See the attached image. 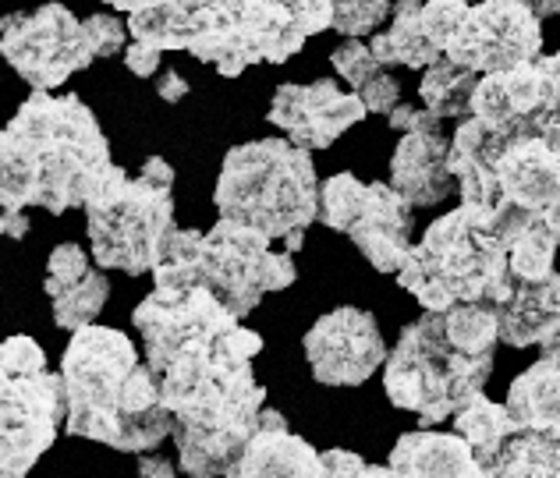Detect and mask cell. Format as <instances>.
Listing matches in <instances>:
<instances>
[{
    "instance_id": "6da1fadb",
    "label": "cell",
    "mask_w": 560,
    "mask_h": 478,
    "mask_svg": "<svg viewBox=\"0 0 560 478\" xmlns=\"http://www.w3.org/2000/svg\"><path fill=\"white\" fill-rule=\"evenodd\" d=\"M131 326L139 330L160 400L174 418L178 471L231 475L267 408V386L253 369L262 337L199 283H153L131 312Z\"/></svg>"
},
{
    "instance_id": "7a4b0ae2",
    "label": "cell",
    "mask_w": 560,
    "mask_h": 478,
    "mask_svg": "<svg viewBox=\"0 0 560 478\" xmlns=\"http://www.w3.org/2000/svg\"><path fill=\"white\" fill-rule=\"evenodd\" d=\"M114 174L110 142L75 93L33 89L0 128V206L61 217L85 206Z\"/></svg>"
},
{
    "instance_id": "3957f363",
    "label": "cell",
    "mask_w": 560,
    "mask_h": 478,
    "mask_svg": "<svg viewBox=\"0 0 560 478\" xmlns=\"http://www.w3.org/2000/svg\"><path fill=\"white\" fill-rule=\"evenodd\" d=\"M330 19V0H167L128 14V33L238 79L253 65L291 61Z\"/></svg>"
},
{
    "instance_id": "277c9868",
    "label": "cell",
    "mask_w": 560,
    "mask_h": 478,
    "mask_svg": "<svg viewBox=\"0 0 560 478\" xmlns=\"http://www.w3.org/2000/svg\"><path fill=\"white\" fill-rule=\"evenodd\" d=\"M65 432L114 446L121 454L160 451L174 418L160 400L150 365L128 334L114 326H82L61 358Z\"/></svg>"
},
{
    "instance_id": "5b68a950",
    "label": "cell",
    "mask_w": 560,
    "mask_h": 478,
    "mask_svg": "<svg viewBox=\"0 0 560 478\" xmlns=\"http://www.w3.org/2000/svg\"><path fill=\"white\" fill-rule=\"evenodd\" d=\"M451 171L462 206L504 248L536 228L560 245V156L536 131L486 128L468 114L451 136Z\"/></svg>"
},
{
    "instance_id": "8992f818",
    "label": "cell",
    "mask_w": 560,
    "mask_h": 478,
    "mask_svg": "<svg viewBox=\"0 0 560 478\" xmlns=\"http://www.w3.org/2000/svg\"><path fill=\"white\" fill-rule=\"evenodd\" d=\"M299 277L291 252H273V237L248 223L220 217L210 231L171 228L153 263L156 288L199 283L234 316L245 319L270 291H284Z\"/></svg>"
},
{
    "instance_id": "52a82bcc",
    "label": "cell",
    "mask_w": 560,
    "mask_h": 478,
    "mask_svg": "<svg viewBox=\"0 0 560 478\" xmlns=\"http://www.w3.org/2000/svg\"><path fill=\"white\" fill-rule=\"evenodd\" d=\"M213 206L220 217L248 223L284 252H302L305 231L319 217V177L308 149L291 139L234 145L220 163Z\"/></svg>"
},
{
    "instance_id": "ba28073f",
    "label": "cell",
    "mask_w": 560,
    "mask_h": 478,
    "mask_svg": "<svg viewBox=\"0 0 560 478\" xmlns=\"http://www.w3.org/2000/svg\"><path fill=\"white\" fill-rule=\"evenodd\" d=\"M397 283L430 312L465 302L497 308L511 298L514 273L504 242L458 206L433 220L422 242L408 248Z\"/></svg>"
},
{
    "instance_id": "9c48e42d",
    "label": "cell",
    "mask_w": 560,
    "mask_h": 478,
    "mask_svg": "<svg viewBox=\"0 0 560 478\" xmlns=\"http://www.w3.org/2000/svg\"><path fill=\"white\" fill-rule=\"evenodd\" d=\"M85 209L93 263L128 277L153 273L160 242L174 228V167L150 156L139 174L114 167Z\"/></svg>"
},
{
    "instance_id": "30bf717a",
    "label": "cell",
    "mask_w": 560,
    "mask_h": 478,
    "mask_svg": "<svg viewBox=\"0 0 560 478\" xmlns=\"http://www.w3.org/2000/svg\"><path fill=\"white\" fill-rule=\"evenodd\" d=\"M493 376V354H468L440 326V312L408 323L383 362V390L394 408L419 415L425 425L447 422Z\"/></svg>"
},
{
    "instance_id": "8fae6325",
    "label": "cell",
    "mask_w": 560,
    "mask_h": 478,
    "mask_svg": "<svg viewBox=\"0 0 560 478\" xmlns=\"http://www.w3.org/2000/svg\"><path fill=\"white\" fill-rule=\"evenodd\" d=\"M65 429V383L36 337L0 340V475H28Z\"/></svg>"
},
{
    "instance_id": "7c38bea8",
    "label": "cell",
    "mask_w": 560,
    "mask_h": 478,
    "mask_svg": "<svg viewBox=\"0 0 560 478\" xmlns=\"http://www.w3.org/2000/svg\"><path fill=\"white\" fill-rule=\"evenodd\" d=\"M0 57L28 89H61L71 74L90 68L96 50L82 19L65 4H39L36 11L0 14Z\"/></svg>"
},
{
    "instance_id": "4fadbf2b",
    "label": "cell",
    "mask_w": 560,
    "mask_h": 478,
    "mask_svg": "<svg viewBox=\"0 0 560 478\" xmlns=\"http://www.w3.org/2000/svg\"><path fill=\"white\" fill-rule=\"evenodd\" d=\"M444 54L471 71H504L542 54V19L525 0H482L468 8Z\"/></svg>"
},
{
    "instance_id": "5bb4252c",
    "label": "cell",
    "mask_w": 560,
    "mask_h": 478,
    "mask_svg": "<svg viewBox=\"0 0 560 478\" xmlns=\"http://www.w3.org/2000/svg\"><path fill=\"white\" fill-rule=\"evenodd\" d=\"M302 348L313 380L323 386H362L387 362V343L376 316L355 305L319 316L302 337Z\"/></svg>"
},
{
    "instance_id": "9a60e30c",
    "label": "cell",
    "mask_w": 560,
    "mask_h": 478,
    "mask_svg": "<svg viewBox=\"0 0 560 478\" xmlns=\"http://www.w3.org/2000/svg\"><path fill=\"white\" fill-rule=\"evenodd\" d=\"M365 103L359 93H345L334 79H316L308 85L284 82L270 100V125L302 149H327L348 128L365 121Z\"/></svg>"
},
{
    "instance_id": "2e32d148",
    "label": "cell",
    "mask_w": 560,
    "mask_h": 478,
    "mask_svg": "<svg viewBox=\"0 0 560 478\" xmlns=\"http://www.w3.org/2000/svg\"><path fill=\"white\" fill-rule=\"evenodd\" d=\"M43 291L50 298L54 323L75 334L82 326L96 323L110 298V280L103 273V266L93 263V252H85L75 242H65L50 252Z\"/></svg>"
},
{
    "instance_id": "e0dca14e",
    "label": "cell",
    "mask_w": 560,
    "mask_h": 478,
    "mask_svg": "<svg viewBox=\"0 0 560 478\" xmlns=\"http://www.w3.org/2000/svg\"><path fill=\"white\" fill-rule=\"evenodd\" d=\"M376 273H397L411 248V206L383 182H365L359 213L345 231Z\"/></svg>"
},
{
    "instance_id": "ac0fdd59",
    "label": "cell",
    "mask_w": 560,
    "mask_h": 478,
    "mask_svg": "<svg viewBox=\"0 0 560 478\" xmlns=\"http://www.w3.org/2000/svg\"><path fill=\"white\" fill-rule=\"evenodd\" d=\"M390 185L401 191L408 206L430 209L451 199L458 177L451 171V139L440 128L405 131L390 156Z\"/></svg>"
},
{
    "instance_id": "d6986e66",
    "label": "cell",
    "mask_w": 560,
    "mask_h": 478,
    "mask_svg": "<svg viewBox=\"0 0 560 478\" xmlns=\"http://www.w3.org/2000/svg\"><path fill=\"white\" fill-rule=\"evenodd\" d=\"M231 475L234 478H319L323 457L313 443L294 436L284 415L262 408L259 425L245 440Z\"/></svg>"
},
{
    "instance_id": "ffe728a7",
    "label": "cell",
    "mask_w": 560,
    "mask_h": 478,
    "mask_svg": "<svg viewBox=\"0 0 560 478\" xmlns=\"http://www.w3.org/2000/svg\"><path fill=\"white\" fill-rule=\"evenodd\" d=\"M539 57L518 68L479 74L468 114L479 117L486 128H500V131L528 121L542 107V96H547V68H542Z\"/></svg>"
},
{
    "instance_id": "44dd1931",
    "label": "cell",
    "mask_w": 560,
    "mask_h": 478,
    "mask_svg": "<svg viewBox=\"0 0 560 478\" xmlns=\"http://www.w3.org/2000/svg\"><path fill=\"white\" fill-rule=\"evenodd\" d=\"M511 432L560 440V334L542 343V358L533 362L508 390Z\"/></svg>"
},
{
    "instance_id": "7402d4cb",
    "label": "cell",
    "mask_w": 560,
    "mask_h": 478,
    "mask_svg": "<svg viewBox=\"0 0 560 478\" xmlns=\"http://www.w3.org/2000/svg\"><path fill=\"white\" fill-rule=\"evenodd\" d=\"M500 343L508 348H542L560 334V273L525 280L514 277L508 302L497 305Z\"/></svg>"
},
{
    "instance_id": "603a6c76",
    "label": "cell",
    "mask_w": 560,
    "mask_h": 478,
    "mask_svg": "<svg viewBox=\"0 0 560 478\" xmlns=\"http://www.w3.org/2000/svg\"><path fill=\"white\" fill-rule=\"evenodd\" d=\"M390 471L401 478H479L482 465L462 432H405L390 451Z\"/></svg>"
},
{
    "instance_id": "cb8c5ba5",
    "label": "cell",
    "mask_w": 560,
    "mask_h": 478,
    "mask_svg": "<svg viewBox=\"0 0 560 478\" xmlns=\"http://www.w3.org/2000/svg\"><path fill=\"white\" fill-rule=\"evenodd\" d=\"M390 11H394L390 28L387 33H373L370 43L380 68H394V65L430 68L433 61L444 57V50L422 28V0H397Z\"/></svg>"
},
{
    "instance_id": "d4e9b609",
    "label": "cell",
    "mask_w": 560,
    "mask_h": 478,
    "mask_svg": "<svg viewBox=\"0 0 560 478\" xmlns=\"http://www.w3.org/2000/svg\"><path fill=\"white\" fill-rule=\"evenodd\" d=\"M476 82H479V71L451 61V57L444 54L440 61H433L430 68H425L419 96H422L425 107H430L436 117H444V121L447 117H468Z\"/></svg>"
},
{
    "instance_id": "484cf974",
    "label": "cell",
    "mask_w": 560,
    "mask_h": 478,
    "mask_svg": "<svg viewBox=\"0 0 560 478\" xmlns=\"http://www.w3.org/2000/svg\"><path fill=\"white\" fill-rule=\"evenodd\" d=\"M454 429H458L462 436L468 440L471 454H476V460L482 465V475H486L493 465L497 451L508 440L511 418H508L504 405H497V400H490L486 394H476L458 415H454Z\"/></svg>"
},
{
    "instance_id": "4316f807",
    "label": "cell",
    "mask_w": 560,
    "mask_h": 478,
    "mask_svg": "<svg viewBox=\"0 0 560 478\" xmlns=\"http://www.w3.org/2000/svg\"><path fill=\"white\" fill-rule=\"evenodd\" d=\"M560 478V440L525 436V432H508L504 446L497 451L486 478Z\"/></svg>"
},
{
    "instance_id": "83f0119b",
    "label": "cell",
    "mask_w": 560,
    "mask_h": 478,
    "mask_svg": "<svg viewBox=\"0 0 560 478\" xmlns=\"http://www.w3.org/2000/svg\"><path fill=\"white\" fill-rule=\"evenodd\" d=\"M362 196H365V182H359L355 174H334L327 182L319 185V223L330 231H348L351 217L359 213L362 206Z\"/></svg>"
},
{
    "instance_id": "f1b7e54d",
    "label": "cell",
    "mask_w": 560,
    "mask_h": 478,
    "mask_svg": "<svg viewBox=\"0 0 560 478\" xmlns=\"http://www.w3.org/2000/svg\"><path fill=\"white\" fill-rule=\"evenodd\" d=\"M557 237L547 228H536L522 237H514L508 245V259H511V273L525 277V280H539L553 273V259H557Z\"/></svg>"
},
{
    "instance_id": "f546056e",
    "label": "cell",
    "mask_w": 560,
    "mask_h": 478,
    "mask_svg": "<svg viewBox=\"0 0 560 478\" xmlns=\"http://www.w3.org/2000/svg\"><path fill=\"white\" fill-rule=\"evenodd\" d=\"M330 28L341 36H370L390 14V0H330Z\"/></svg>"
},
{
    "instance_id": "4dcf8cb0",
    "label": "cell",
    "mask_w": 560,
    "mask_h": 478,
    "mask_svg": "<svg viewBox=\"0 0 560 478\" xmlns=\"http://www.w3.org/2000/svg\"><path fill=\"white\" fill-rule=\"evenodd\" d=\"M85 33H90V43L96 50V61L100 57H117L125 47H128V14L121 11H96L90 19H82Z\"/></svg>"
},
{
    "instance_id": "1f68e13d",
    "label": "cell",
    "mask_w": 560,
    "mask_h": 478,
    "mask_svg": "<svg viewBox=\"0 0 560 478\" xmlns=\"http://www.w3.org/2000/svg\"><path fill=\"white\" fill-rule=\"evenodd\" d=\"M330 65L351 89H359L365 79H373V74L380 71L376 54H373L370 43H362V36H348L341 47L330 54Z\"/></svg>"
},
{
    "instance_id": "d6a6232c",
    "label": "cell",
    "mask_w": 560,
    "mask_h": 478,
    "mask_svg": "<svg viewBox=\"0 0 560 478\" xmlns=\"http://www.w3.org/2000/svg\"><path fill=\"white\" fill-rule=\"evenodd\" d=\"M468 0H422V28L440 50L447 47V39L454 36V28L465 19Z\"/></svg>"
},
{
    "instance_id": "836d02e7",
    "label": "cell",
    "mask_w": 560,
    "mask_h": 478,
    "mask_svg": "<svg viewBox=\"0 0 560 478\" xmlns=\"http://www.w3.org/2000/svg\"><path fill=\"white\" fill-rule=\"evenodd\" d=\"M359 96H362L365 110H370V114L387 117L397 103H401V82H397L394 74H387V71H376L373 79H365L359 85Z\"/></svg>"
},
{
    "instance_id": "e575fe53",
    "label": "cell",
    "mask_w": 560,
    "mask_h": 478,
    "mask_svg": "<svg viewBox=\"0 0 560 478\" xmlns=\"http://www.w3.org/2000/svg\"><path fill=\"white\" fill-rule=\"evenodd\" d=\"M323 457V475L334 478H355V475H394L390 465H365L359 454L351 451H327Z\"/></svg>"
},
{
    "instance_id": "d590c367",
    "label": "cell",
    "mask_w": 560,
    "mask_h": 478,
    "mask_svg": "<svg viewBox=\"0 0 560 478\" xmlns=\"http://www.w3.org/2000/svg\"><path fill=\"white\" fill-rule=\"evenodd\" d=\"M121 54H125V68L136 74V79H153V74H160V68H164V50L145 39L131 36Z\"/></svg>"
},
{
    "instance_id": "8d00e7d4",
    "label": "cell",
    "mask_w": 560,
    "mask_h": 478,
    "mask_svg": "<svg viewBox=\"0 0 560 478\" xmlns=\"http://www.w3.org/2000/svg\"><path fill=\"white\" fill-rule=\"evenodd\" d=\"M539 61H542V68H547V96H542V107L528 117V121H522L518 128L536 125V121H560V50L553 57H539Z\"/></svg>"
},
{
    "instance_id": "74e56055",
    "label": "cell",
    "mask_w": 560,
    "mask_h": 478,
    "mask_svg": "<svg viewBox=\"0 0 560 478\" xmlns=\"http://www.w3.org/2000/svg\"><path fill=\"white\" fill-rule=\"evenodd\" d=\"M390 117V128L394 131H401V136H405V131H422V128H440V125H444V117H436L430 107H408V103H397V107L387 114Z\"/></svg>"
},
{
    "instance_id": "f35d334b",
    "label": "cell",
    "mask_w": 560,
    "mask_h": 478,
    "mask_svg": "<svg viewBox=\"0 0 560 478\" xmlns=\"http://www.w3.org/2000/svg\"><path fill=\"white\" fill-rule=\"evenodd\" d=\"M25 234H28V209H8V206H0V237L22 242Z\"/></svg>"
},
{
    "instance_id": "ab89813d",
    "label": "cell",
    "mask_w": 560,
    "mask_h": 478,
    "mask_svg": "<svg viewBox=\"0 0 560 478\" xmlns=\"http://www.w3.org/2000/svg\"><path fill=\"white\" fill-rule=\"evenodd\" d=\"M156 93H160V100H164V103H182L188 96V79H185V74H178V71H164L156 79Z\"/></svg>"
},
{
    "instance_id": "60d3db41",
    "label": "cell",
    "mask_w": 560,
    "mask_h": 478,
    "mask_svg": "<svg viewBox=\"0 0 560 478\" xmlns=\"http://www.w3.org/2000/svg\"><path fill=\"white\" fill-rule=\"evenodd\" d=\"M174 471H178V465H171V460L160 457L156 451L139 454V475H145V478H174Z\"/></svg>"
},
{
    "instance_id": "b9f144b4",
    "label": "cell",
    "mask_w": 560,
    "mask_h": 478,
    "mask_svg": "<svg viewBox=\"0 0 560 478\" xmlns=\"http://www.w3.org/2000/svg\"><path fill=\"white\" fill-rule=\"evenodd\" d=\"M103 4H110L114 11H121V14H136V11H153V8H164L167 0H103Z\"/></svg>"
}]
</instances>
